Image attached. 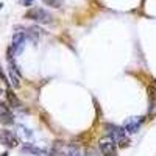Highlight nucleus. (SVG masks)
<instances>
[{
  "label": "nucleus",
  "instance_id": "13",
  "mask_svg": "<svg viewBox=\"0 0 156 156\" xmlns=\"http://www.w3.org/2000/svg\"><path fill=\"white\" fill-rule=\"evenodd\" d=\"M42 2L47 5V6H51V8H61L64 0H42Z\"/></svg>",
  "mask_w": 156,
  "mask_h": 156
},
{
  "label": "nucleus",
  "instance_id": "11",
  "mask_svg": "<svg viewBox=\"0 0 156 156\" xmlns=\"http://www.w3.org/2000/svg\"><path fill=\"white\" fill-rule=\"evenodd\" d=\"M41 33H42L41 28H37V27H30L27 36L30 37V41H33V42L36 44V42H37V37H39V34H41Z\"/></svg>",
  "mask_w": 156,
  "mask_h": 156
},
{
  "label": "nucleus",
  "instance_id": "9",
  "mask_svg": "<svg viewBox=\"0 0 156 156\" xmlns=\"http://www.w3.org/2000/svg\"><path fill=\"white\" fill-rule=\"evenodd\" d=\"M6 100H8V103H9L12 108H20V101H19V98L16 97V94L12 92L11 89L6 90Z\"/></svg>",
  "mask_w": 156,
  "mask_h": 156
},
{
  "label": "nucleus",
  "instance_id": "18",
  "mask_svg": "<svg viewBox=\"0 0 156 156\" xmlns=\"http://www.w3.org/2000/svg\"><path fill=\"white\" fill-rule=\"evenodd\" d=\"M0 156H8V153H3V154H0Z\"/></svg>",
  "mask_w": 156,
  "mask_h": 156
},
{
  "label": "nucleus",
  "instance_id": "14",
  "mask_svg": "<svg viewBox=\"0 0 156 156\" xmlns=\"http://www.w3.org/2000/svg\"><path fill=\"white\" fill-rule=\"evenodd\" d=\"M84 156H98V153H97V150H95V148L90 147V148H87V151L84 153Z\"/></svg>",
  "mask_w": 156,
  "mask_h": 156
},
{
  "label": "nucleus",
  "instance_id": "17",
  "mask_svg": "<svg viewBox=\"0 0 156 156\" xmlns=\"http://www.w3.org/2000/svg\"><path fill=\"white\" fill-rule=\"evenodd\" d=\"M3 94V90H2V87H0V95H2Z\"/></svg>",
  "mask_w": 156,
  "mask_h": 156
},
{
  "label": "nucleus",
  "instance_id": "12",
  "mask_svg": "<svg viewBox=\"0 0 156 156\" xmlns=\"http://www.w3.org/2000/svg\"><path fill=\"white\" fill-rule=\"evenodd\" d=\"M17 129H19V134H20V136H23L25 139H31V137H33V133L30 131V129H28L27 126L19 125V128H17Z\"/></svg>",
  "mask_w": 156,
  "mask_h": 156
},
{
  "label": "nucleus",
  "instance_id": "19",
  "mask_svg": "<svg viewBox=\"0 0 156 156\" xmlns=\"http://www.w3.org/2000/svg\"><path fill=\"white\" fill-rule=\"evenodd\" d=\"M2 6H3V3H0V9H2Z\"/></svg>",
  "mask_w": 156,
  "mask_h": 156
},
{
  "label": "nucleus",
  "instance_id": "5",
  "mask_svg": "<svg viewBox=\"0 0 156 156\" xmlns=\"http://www.w3.org/2000/svg\"><path fill=\"white\" fill-rule=\"evenodd\" d=\"M25 41H27V34L23 31H17L14 36H12V44H11V48L14 51V55H19L22 53V50L25 47Z\"/></svg>",
  "mask_w": 156,
  "mask_h": 156
},
{
  "label": "nucleus",
  "instance_id": "1",
  "mask_svg": "<svg viewBox=\"0 0 156 156\" xmlns=\"http://www.w3.org/2000/svg\"><path fill=\"white\" fill-rule=\"evenodd\" d=\"M25 17L31 19L34 22H39V23H51L53 22V16H51L48 11H45L44 8H39V6L30 8L27 12H25Z\"/></svg>",
  "mask_w": 156,
  "mask_h": 156
},
{
  "label": "nucleus",
  "instance_id": "2",
  "mask_svg": "<svg viewBox=\"0 0 156 156\" xmlns=\"http://www.w3.org/2000/svg\"><path fill=\"white\" fill-rule=\"evenodd\" d=\"M106 129H108V134L109 137L115 142V145H122V147H126L129 144V139L125 133V129L122 126H117V125H112V123H108L106 125Z\"/></svg>",
  "mask_w": 156,
  "mask_h": 156
},
{
  "label": "nucleus",
  "instance_id": "4",
  "mask_svg": "<svg viewBox=\"0 0 156 156\" xmlns=\"http://www.w3.org/2000/svg\"><path fill=\"white\" fill-rule=\"evenodd\" d=\"M142 122H144V119L142 117H129V119H126L123 122V129H125V133L128 134H136L139 129H140V125Z\"/></svg>",
  "mask_w": 156,
  "mask_h": 156
},
{
  "label": "nucleus",
  "instance_id": "20",
  "mask_svg": "<svg viewBox=\"0 0 156 156\" xmlns=\"http://www.w3.org/2000/svg\"><path fill=\"white\" fill-rule=\"evenodd\" d=\"M153 81H154V87H156V80H153Z\"/></svg>",
  "mask_w": 156,
  "mask_h": 156
},
{
  "label": "nucleus",
  "instance_id": "3",
  "mask_svg": "<svg viewBox=\"0 0 156 156\" xmlns=\"http://www.w3.org/2000/svg\"><path fill=\"white\" fill-rule=\"evenodd\" d=\"M98 147L103 156H117V145L111 137H105L98 142Z\"/></svg>",
  "mask_w": 156,
  "mask_h": 156
},
{
  "label": "nucleus",
  "instance_id": "15",
  "mask_svg": "<svg viewBox=\"0 0 156 156\" xmlns=\"http://www.w3.org/2000/svg\"><path fill=\"white\" fill-rule=\"evenodd\" d=\"M0 78H2V80H3V81H5L6 84H8V78H6V75L3 73V70H2V67H0Z\"/></svg>",
  "mask_w": 156,
  "mask_h": 156
},
{
  "label": "nucleus",
  "instance_id": "7",
  "mask_svg": "<svg viewBox=\"0 0 156 156\" xmlns=\"http://www.w3.org/2000/svg\"><path fill=\"white\" fill-rule=\"evenodd\" d=\"M0 123H3V125H12L14 123V115H12L11 109L5 105V103H0Z\"/></svg>",
  "mask_w": 156,
  "mask_h": 156
},
{
  "label": "nucleus",
  "instance_id": "16",
  "mask_svg": "<svg viewBox=\"0 0 156 156\" xmlns=\"http://www.w3.org/2000/svg\"><path fill=\"white\" fill-rule=\"evenodd\" d=\"M33 2H34V0H22V3H23L25 6H30Z\"/></svg>",
  "mask_w": 156,
  "mask_h": 156
},
{
  "label": "nucleus",
  "instance_id": "6",
  "mask_svg": "<svg viewBox=\"0 0 156 156\" xmlns=\"http://www.w3.org/2000/svg\"><path fill=\"white\" fill-rule=\"evenodd\" d=\"M0 142H2L3 145L12 148V147H17L19 145V139L17 136L9 131V129H3V131H0Z\"/></svg>",
  "mask_w": 156,
  "mask_h": 156
},
{
  "label": "nucleus",
  "instance_id": "10",
  "mask_svg": "<svg viewBox=\"0 0 156 156\" xmlns=\"http://www.w3.org/2000/svg\"><path fill=\"white\" fill-rule=\"evenodd\" d=\"M148 103H150V111H156V87H148Z\"/></svg>",
  "mask_w": 156,
  "mask_h": 156
},
{
  "label": "nucleus",
  "instance_id": "8",
  "mask_svg": "<svg viewBox=\"0 0 156 156\" xmlns=\"http://www.w3.org/2000/svg\"><path fill=\"white\" fill-rule=\"evenodd\" d=\"M22 151H23V153H30V154H34V156H48L45 150H42V148H37V147H34V145H31V144L23 145Z\"/></svg>",
  "mask_w": 156,
  "mask_h": 156
}]
</instances>
